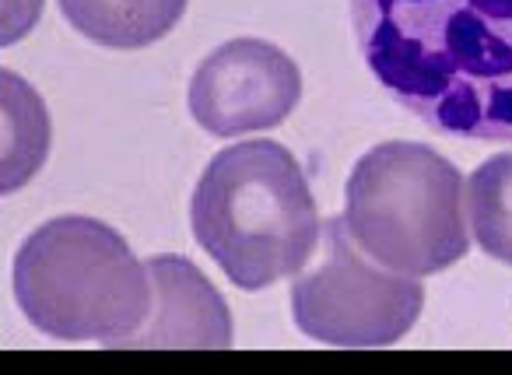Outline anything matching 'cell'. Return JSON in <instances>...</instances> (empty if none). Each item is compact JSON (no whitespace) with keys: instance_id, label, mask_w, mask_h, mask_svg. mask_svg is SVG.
<instances>
[{"instance_id":"5b68a950","label":"cell","mask_w":512,"mask_h":375,"mask_svg":"<svg viewBox=\"0 0 512 375\" xmlns=\"http://www.w3.org/2000/svg\"><path fill=\"white\" fill-rule=\"evenodd\" d=\"M421 305V284L372 260L351 239L344 218L327 221L320 263L292 288L295 326L334 347L397 344L418 323Z\"/></svg>"},{"instance_id":"6da1fadb","label":"cell","mask_w":512,"mask_h":375,"mask_svg":"<svg viewBox=\"0 0 512 375\" xmlns=\"http://www.w3.org/2000/svg\"><path fill=\"white\" fill-rule=\"evenodd\" d=\"M372 78L435 134L512 141V0H351Z\"/></svg>"},{"instance_id":"9c48e42d","label":"cell","mask_w":512,"mask_h":375,"mask_svg":"<svg viewBox=\"0 0 512 375\" xmlns=\"http://www.w3.org/2000/svg\"><path fill=\"white\" fill-rule=\"evenodd\" d=\"M467 211L484 253L512 267V151H502L470 172Z\"/></svg>"},{"instance_id":"8992f818","label":"cell","mask_w":512,"mask_h":375,"mask_svg":"<svg viewBox=\"0 0 512 375\" xmlns=\"http://www.w3.org/2000/svg\"><path fill=\"white\" fill-rule=\"evenodd\" d=\"M302 99V74L264 39H232L200 60L190 81V113L207 134L242 137L271 130Z\"/></svg>"},{"instance_id":"52a82bcc","label":"cell","mask_w":512,"mask_h":375,"mask_svg":"<svg viewBox=\"0 0 512 375\" xmlns=\"http://www.w3.org/2000/svg\"><path fill=\"white\" fill-rule=\"evenodd\" d=\"M151 312L123 347H232V312L211 281L186 256L148 260Z\"/></svg>"},{"instance_id":"3957f363","label":"cell","mask_w":512,"mask_h":375,"mask_svg":"<svg viewBox=\"0 0 512 375\" xmlns=\"http://www.w3.org/2000/svg\"><path fill=\"white\" fill-rule=\"evenodd\" d=\"M15 302L46 337L123 347L151 312L148 263L130 253L116 228L64 214L18 249Z\"/></svg>"},{"instance_id":"277c9868","label":"cell","mask_w":512,"mask_h":375,"mask_svg":"<svg viewBox=\"0 0 512 375\" xmlns=\"http://www.w3.org/2000/svg\"><path fill=\"white\" fill-rule=\"evenodd\" d=\"M344 225L372 260L407 277L439 274L470 249L460 172L414 141L376 144L358 158Z\"/></svg>"},{"instance_id":"ba28073f","label":"cell","mask_w":512,"mask_h":375,"mask_svg":"<svg viewBox=\"0 0 512 375\" xmlns=\"http://www.w3.org/2000/svg\"><path fill=\"white\" fill-rule=\"evenodd\" d=\"M60 11L92 43L144 50L176 29L186 0H60Z\"/></svg>"},{"instance_id":"7a4b0ae2","label":"cell","mask_w":512,"mask_h":375,"mask_svg":"<svg viewBox=\"0 0 512 375\" xmlns=\"http://www.w3.org/2000/svg\"><path fill=\"white\" fill-rule=\"evenodd\" d=\"M193 239L242 291L299 274L320 211L302 165L278 141H239L207 162L190 200Z\"/></svg>"}]
</instances>
